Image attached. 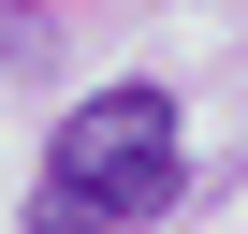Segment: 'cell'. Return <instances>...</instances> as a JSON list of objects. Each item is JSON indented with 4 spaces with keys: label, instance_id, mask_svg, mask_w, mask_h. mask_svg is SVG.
Returning <instances> with one entry per match:
<instances>
[{
    "label": "cell",
    "instance_id": "1",
    "mask_svg": "<svg viewBox=\"0 0 248 234\" xmlns=\"http://www.w3.org/2000/svg\"><path fill=\"white\" fill-rule=\"evenodd\" d=\"M175 88H88L59 117V147H44V190H30V234H132L175 205Z\"/></svg>",
    "mask_w": 248,
    "mask_h": 234
}]
</instances>
